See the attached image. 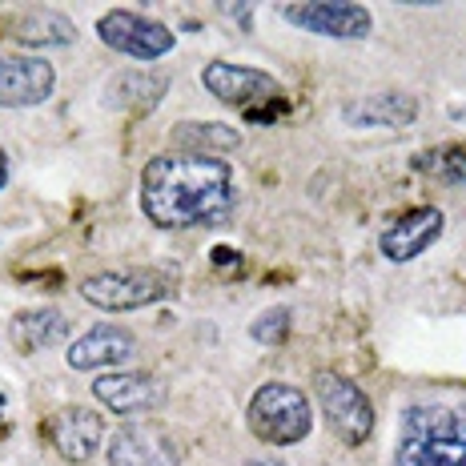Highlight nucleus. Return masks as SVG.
I'll return each mask as SVG.
<instances>
[{
    "label": "nucleus",
    "instance_id": "nucleus-12",
    "mask_svg": "<svg viewBox=\"0 0 466 466\" xmlns=\"http://www.w3.org/2000/svg\"><path fill=\"white\" fill-rule=\"evenodd\" d=\"M169 394V386L161 382L157 374H101L93 382V398L105 406L109 414H121V419H133V414H149L157 410Z\"/></svg>",
    "mask_w": 466,
    "mask_h": 466
},
{
    "label": "nucleus",
    "instance_id": "nucleus-16",
    "mask_svg": "<svg viewBox=\"0 0 466 466\" xmlns=\"http://www.w3.org/2000/svg\"><path fill=\"white\" fill-rule=\"evenodd\" d=\"M165 93H169V76L129 69V73H116L109 81L105 101L116 105V109H129V113H149V109H157V101Z\"/></svg>",
    "mask_w": 466,
    "mask_h": 466
},
{
    "label": "nucleus",
    "instance_id": "nucleus-24",
    "mask_svg": "<svg viewBox=\"0 0 466 466\" xmlns=\"http://www.w3.org/2000/svg\"><path fill=\"white\" fill-rule=\"evenodd\" d=\"M246 466H286V462H278V459H258V462H246Z\"/></svg>",
    "mask_w": 466,
    "mask_h": 466
},
{
    "label": "nucleus",
    "instance_id": "nucleus-25",
    "mask_svg": "<svg viewBox=\"0 0 466 466\" xmlns=\"http://www.w3.org/2000/svg\"><path fill=\"white\" fill-rule=\"evenodd\" d=\"M0 406H5V394H0Z\"/></svg>",
    "mask_w": 466,
    "mask_h": 466
},
{
    "label": "nucleus",
    "instance_id": "nucleus-2",
    "mask_svg": "<svg viewBox=\"0 0 466 466\" xmlns=\"http://www.w3.org/2000/svg\"><path fill=\"white\" fill-rule=\"evenodd\" d=\"M394 466H466V402H414L402 410Z\"/></svg>",
    "mask_w": 466,
    "mask_h": 466
},
{
    "label": "nucleus",
    "instance_id": "nucleus-13",
    "mask_svg": "<svg viewBox=\"0 0 466 466\" xmlns=\"http://www.w3.org/2000/svg\"><path fill=\"white\" fill-rule=\"evenodd\" d=\"M48 442H53V451L61 454L65 462H89L96 451L105 446V419L89 406H65V410H56L53 419H48Z\"/></svg>",
    "mask_w": 466,
    "mask_h": 466
},
{
    "label": "nucleus",
    "instance_id": "nucleus-6",
    "mask_svg": "<svg viewBox=\"0 0 466 466\" xmlns=\"http://www.w3.org/2000/svg\"><path fill=\"white\" fill-rule=\"evenodd\" d=\"M81 298L96 309L109 314H129V309L153 306L161 298H169V281L153 269H125V274H93L81 281Z\"/></svg>",
    "mask_w": 466,
    "mask_h": 466
},
{
    "label": "nucleus",
    "instance_id": "nucleus-18",
    "mask_svg": "<svg viewBox=\"0 0 466 466\" xmlns=\"http://www.w3.org/2000/svg\"><path fill=\"white\" fill-rule=\"evenodd\" d=\"M13 36L28 48H65L76 41V25L69 16L41 8V13H25L21 21L13 25Z\"/></svg>",
    "mask_w": 466,
    "mask_h": 466
},
{
    "label": "nucleus",
    "instance_id": "nucleus-1",
    "mask_svg": "<svg viewBox=\"0 0 466 466\" xmlns=\"http://www.w3.org/2000/svg\"><path fill=\"white\" fill-rule=\"evenodd\" d=\"M238 206L233 165L201 153H161L141 169V213L161 229L221 226Z\"/></svg>",
    "mask_w": 466,
    "mask_h": 466
},
{
    "label": "nucleus",
    "instance_id": "nucleus-11",
    "mask_svg": "<svg viewBox=\"0 0 466 466\" xmlns=\"http://www.w3.org/2000/svg\"><path fill=\"white\" fill-rule=\"evenodd\" d=\"M439 238H442V209L419 206V209L398 213L390 226L382 229V238H378V249H382L386 261H394V266H406V261L422 258Z\"/></svg>",
    "mask_w": 466,
    "mask_h": 466
},
{
    "label": "nucleus",
    "instance_id": "nucleus-4",
    "mask_svg": "<svg viewBox=\"0 0 466 466\" xmlns=\"http://www.w3.org/2000/svg\"><path fill=\"white\" fill-rule=\"evenodd\" d=\"M314 390H318V406H322L329 431H334L346 446H362L374 434V402L358 382L322 370L314 382Z\"/></svg>",
    "mask_w": 466,
    "mask_h": 466
},
{
    "label": "nucleus",
    "instance_id": "nucleus-8",
    "mask_svg": "<svg viewBox=\"0 0 466 466\" xmlns=\"http://www.w3.org/2000/svg\"><path fill=\"white\" fill-rule=\"evenodd\" d=\"M294 28L314 36H329V41H366L374 28L370 8L346 5V0H329V5H286L281 8Z\"/></svg>",
    "mask_w": 466,
    "mask_h": 466
},
{
    "label": "nucleus",
    "instance_id": "nucleus-3",
    "mask_svg": "<svg viewBox=\"0 0 466 466\" xmlns=\"http://www.w3.org/2000/svg\"><path fill=\"white\" fill-rule=\"evenodd\" d=\"M249 431L266 446H298L314 431V406L289 382H266L249 398Z\"/></svg>",
    "mask_w": 466,
    "mask_h": 466
},
{
    "label": "nucleus",
    "instance_id": "nucleus-9",
    "mask_svg": "<svg viewBox=\"0 0 466 466\" xmlns=\"http://www.w3.org/2000/svg\"><path fill=\"white\" fill-rule=\"evenodd\" d=\"M105 462L109 466H177L181 454L173 439L153 422H125L116 426L105 442Z\"/></svg>",
    "mask_w": 466,
    "mask_h": 466
},
{
    "label": "nucleus",
    "instance_id": "nucleus-17",
    "mask_svg": "<svg viewBox=\"0 0 466 466\" xmlns=\"http://www.w3.org/2000/svg\"><path fill=\"white\" fill-rule=\"evenodd\" d=\"M69 318L53 306H41V309H21L13 318V338L21 342L25 350H48L56 342H69Z\"/></svg>",
    "mask_w": 466,
    "mask_h": 466
},
{
    "label": "nucleus",
    "instance_id": "nucleus-20",
    "mask_svg": "<svg viewBox=\"0 0 466 466\" xmlns=\"http://www.w3.org/2000/svg\"><path fill=\"white\" fill-rule=\"evenodd\" d=\"M419 169L434 173L442 186H466V145H439L419 157Z\"/></svg>",
    "mask_w": 466,
    "mask_h": 466
},
{
    "label": "nucleus",
    "instance_id": "nucleus-22",
    "mask_svg": "<svg viewBox=\"0 0 466 466\" xmlns=\"http://www.w3.org/2000/svg\"><path fill=\"white\" fill-rule=\"evenodd\" d=\"M5 186H8V153L0 149V189H5Z\"/></svg>",
    "mask_w": 466,
    "mask_h": 466
},
{
    "label": "nucleus",
    "instance_id": "nucleus-14",
    "mask_svg": "<svg viewBox=\"0 0 466 466\" xmlns=\"http://www.w3.org/2000/svg\"><path fill=\"white\" fill-rule=\"evenodd\" d=\"M137 354V338L129 334L125 326H93L85 329L76 342H69L65 350V362L73 370H109V366H121Z\"/></svg>",
    "mask_w": 466,
    "mask_h": 466
},
{
    "label": "nucleus",
    "instance_id": "nucleus-19",
    "mask_svg": "<svg viewBox=\"0 0 466 466\" xmlns=\"http://www.w3.org/2000/svg\"><path fill=\"white\" fill-rule=\"evenodd\" d=\"M173 145H177L181 153L218 157V153H226V149H238L241 137H238V129L218 125V121H186V125H177V129H173Z\"/></svg>",
    "mask_w": 466,
    "mask_h": 466
},
{
    "label": "nucleus",
    "instance_id": "nucleus-15",
    "mask_svg": "<svg viewBox=\"0 0 466 466\" xmlns=\"http://www.w3.org/2000/svg\"><path fill=\"white\" fill-rule=\"evenodd\" d=\"M419 101L410 93H370L362 101L342 105V121L354 129H402L414 121Z\"/></svg>",
    "mask_w": 466,
    "mask_h": 466
},
{
    "label": "nucleus",
    "instance_id": "nucleus-7",
    "mask_svg": "<svg viewBox=\"0 0 466 466\" xmlns=\"http://www.w3.org/2000/svg\"><path fill=\"white\" fill-rule=\"evenodd\" d=\"M201 85L218 96L229 109L249 113V121L261 113V101H278V81L261 69L249 65H233V61H209L201 69Z\"/></svg>",
    "mask_w": 466,
    "mask_h": 466
},
{
    "label": "nucleus",
    "instance_id": "nucleus-23",
    "mask_svg": "<svg viewBox=\"0 0 466 466\" xmlns=\"http://www.w3.org/2000/svg\"><path fill=\"white\" fill-rule=\"evenodd\" d=\"M451 116H454V121H459V125H466V105H454Z\"/></svg>",
    "mask_w": 466,
    "mask_h": 466
},
{
    "label": "nucleus",
    "instance_id": "nucleus-10",
    "mask_svg": "<svg viewBox=\"0 0 466 466\" xmlns=\"http://www.w3.org/2000/svg\"><path fill=\"white\" fill-rule=\"evenodd\" d=\"M56 89V69L45 56H0V109H36Z\"/></svg>",
    "mask_w": 466,
    "mask_h": 466
},
{
    "label": "nucleus",
    "instance_id": "nucleus-21",
    "mask_svg": "<svg viewBox=\"0 0 466 466\" xmlns=\"http://www.w3.org/2000/svg\"><path fill=\"white\" fill-rule=\"evenodd\" d=\"M286 334H289V309L286 306L266 309L261 318L249 322V338L261 342V346H281V342H286Z\"/></svg>",
    "mask_w": 466,
    "mask_h": 466
},
{
    "label": "nucleus",
    "instance_id": "nucleus-5",
    "mask_svg": "<svg viewBox=\"0 0 466 466\" xmlns=\"http://www.w3.org/2000/svg\"><path fill=\"white\" fill-rule=\"evenodd\" d=\"M96 36H101L105 48L129 56V61H145V65L169 56L173 45H177L169 25L153 21V16H141V13H125V8L105 13L101 21H96Z\"/></svg>",
    "mask_w": 466,
    "mask_h": 466
}]
</instances>
